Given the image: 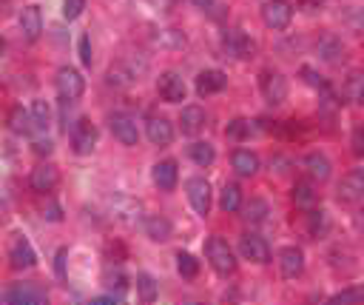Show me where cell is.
Masks as SVG:
<instances>
[{
    "instance_id": "obj_31",
    "label": "cell",
    "mask_w": 364,
    "mask_h": 305,
    "mask_svg": "<svg viewBox=\"0 0 364 305\" xmlns=\"http://www.w3.org/2000/svg\"><path fill=\"white\" fill-rule=\"evenodd\" d=\"M293 203L299 208H311L316 203V191H313V186L308 180H301V182H296V186H293Z\"/></svg>"
},
{
    "instance_id": "obj_17",
    "label": "cell",
    "mask_w": 364,
    "mask_h": 305,
    "mask_svg": "<svg viewBox=\"0 0 364 305\" xmlns=\"http://www.w3.org/2000/svg\"><path fill=\"white\" fill-rule=\"evenodd\" d=\"M279 268H282V277L288 280H296L301 271H305V254H301L299 249H282L279 254Z\"/></svg>"
},
{
    "instance_id": "obj_40",
    "label": "cell",
    "mask_w": 364,
    "mask_h": 305,
    "mask_svg": "<svg viewBox=\"0 0 364 305\" xmlns=\"http://www.w3.org/2000/svg\"><path fill=\"white\" fill-rule=\"evenodd\" d=\"M66 257H69V249H60L57 257H54V271L60 280H66Z\"/></svg>"
},
{
    "instance_id": "obj_21",
    "label": "cell",
    "mask_w": 364,
    "mask_h": 305,
    "mask_svg": "<svg viewBox=\"0 0 364 305\" xmlns=\"http://www.w3.org/2000/svg\"><path fill=\"white\" fill-rule=\"evenodd\" d=\"M9 129H12V134H17V137L35 134V120H32V109L15 106V109H12V114H9Z\"/></svg>"
},
{
    "instance_id": "obj_24",
    "label": "cell",
    "mask_w": 364,
    "mask_h": 305,
    "mask_svg": "<svg viewBox=\"0 0 364 305\" xmlns=\"http://www.w3.org/2000/svg\"><path fill=\"white\" fill-rule=\"evenodd\" d=\"M220 208L225 211V214H233V211L242 208V189L236 186V182H225L222 191H220Z\"/></svg>"
},
{
    "instance_id": "obj_43",
    "label": "cell",
    "mask_w": 364,
    "mask_h": 305,
    "mask_svg": "<svg viewBox=\"0 0 364 305\" xmlns=\"http://www.w3.org/2000/svg\"><path fill=\"white\" fill-rule=\"evenodd\" d=\"M353 151L356 155H364V126H358L353 132Z\"/></svg>"
},
{
    "instance_id": "obj_6",
    "label": "cell",
    "mask_w": 364,
    "mask_h": 305,
    "mask_svg": "<svg viewBox=\"0 0 364 305\" xmlns=\"http://www.w3.org/2000/svg\"><path fill=\"white\" fill-rule=\"evenodd\" d=\"M0 299H3V302H20V305H43V302L49 299V294H46V288H40V286L17 283V286H12Z\"/></svg>"
},
{
    "instance_id": "obj_42",
    "label": "cell",
    "mask_w": 364,
    "mask_h": 305,
    "mask_svg": "<svg viewBox=\"0 0 364 305\" xmlns=\"http://www.w3.org/2000/svg\"><path fill=\"white\" fill-rule=\"evenodd\" d=\"M32 148H35V155H40V157H49L51 151H54V143H51L49 137H46V140L40 137V140H35V146H32Z\"/></svg>"
},
{
    "instance_id": "obj_32",
    "label": "cell",
    "mask_w": 364,
    "mask_h": 305,
    "mask_svg": "<svg viewBox=\"0 0 364 305\" xmlns=\"http://www.w3.org/2000/svg\"><path fill=\"white\" fill-rule=\"evenodd\" d=\"M32 120H35V132H46L51 126V109H49L46 100L32 103Z\"/></svg>"
},
{
    "instance_id": "obj_14",
    "label": "cell",
    "mask_w": 364,
    "mask_h": 305,
    "mask_svg": "<svg viewBox=\"0 0 364 305\" xmlns=\"http://www.w3.org/2000/svg\"><path fill=\"white\" fill-rule=\"evenodd\" d=\"M239 254L245 257V260H251V263H259V265H265L270 260L267 242L262 237H256V234H245V237L239 240Z\"/></svg>"
},
{
    "instance_id": "obj_25",
    "label": "cell",
    "mask_w": 364,
    "mask_h": 305,
    "mask_svg": "<svg viewBox=\"0 0 364 305\" xmlns=\"http://www.w3.org/2000/svg\"><path fill=\"white\" fill-rule=\"evenodd\" d=\"M305 166H308L311 177L319 180V182H324V180L330 177V160H327L324 155H319V151H313V155L305 157Z\"/></svg>"
},
{
    "instance_id": "obj_28",
    "label": "cell",
    "mask_w": 364,
    "mask_h": 305,
    "mask_svg": "<svg viewBox=\"0 0 364 305\" xmlns=\"http://www.w3.org/2000/svg\"><path fill=\"white\" fill-rule=\"evenodd\" d=\"M188 155H191V160L197 163V166H202V169H208L210 163H214L217 160V151H214V146H210V143H194L191 148H188Z\"/></svg>"
},
{
    "instance_id": "obj_3",
    "label": "cell",
    "mask_w": 364,
    "mask_h": 305,
    "mask_svg": "<svg viewBox=\"0 0 364 305\" xmlns=\"http://www.w3.org/2000/svg\"><path fill=\"white\" fill-rule=\"evenodd\" d=\"M262 20H265L267 29H273V32H282V29H288L290 20H293V6L288 0H267L262 6Z\"/></svg>"
},
{
    "instance_id": "obj_9",
    "label": "cell",
    "mask_w": 364,
    "mask_h": 305,
    "mask_svg": "<svg viewBox=\"0 0 364 305\" xmlns=\"http://www.w3.org/2000/svg\"><path fill=\"white\" fill-rule=\"evenodd\" d=\"M185 191H188V200H191V205H194L197 214H199V217H208V211H210V182H208L205 177H191L188 186H185Z\"/></svg>"
},
{
    "instance_id": "obj_41",
    "label": "cell",
    "mask_w": 364,
    "mask_h": 305,
    "mask_svg": "<svg viewBox=\"0 0 364 305\" xmlns=\"http://www.w3.org/2000/svg\"><path fill=\"white\" fill-rule=\"evenodd\" d=\"M80 60H83V66H91V60H94L91 57V38L88 35L80 38Z\"/></svg>"
},
{
    "instance_id": "obj_2",
    "label": "cell",
    "mask_w": 364,
    "mask_h": 305,
    "mask_svg": "<svg viewBox=\"0 0 364 305\" xmlns=\"http://www.w3.org/2000/svg\"><path fill=\"white\" fill-rule=\"evenodd\" d=\"M94 146H97V126L91 123L88 117H80L77 123L72 126V148L77 151L80 157H85V155L94 151Z\"/></svg>"
},
{
    "instance_id": "obj_10",
    "label": "cell",
    "mask_w": 364,
    "mask_h": 305,
    "mask_svg": "<svg viewBox=\"0 0 364 305\" xmlns=\"http://www.w3.org/2000/svg\"><path fill=\"white\" fill-rule=\"evenodd\" d=\"M259 86H262V95H265V100L270 106L285 103V97H288V80L279 72H265L262 80H259Z\"/></svg>"
},
{
    "instance_id": "obj_23",
    "label": "cell",
    "mask_w": 364,
    "mask_h": 305,
    "mask_svg": "<svg viewBox=\"0 0 364 305\" xmlns=\"http://www.w3.org/2000/svg\"><path fill=\"white\" fill-rule=\"evenodd\" d=\"M231 163H233L236 174H242V177H254V174L259 171V157L254 155V151H248V148H239V151H233Z\"/></svg>"
},
{
    "instance_id": "obj_15",
    "label": "cell",
    "mask_w": 364,
    "mask_h": 305,
    "mask_svg": "<svg viewBox=\"0 0 364 305\" xmlns=\"http://www.w3.org/2000/svg\"><path fill=\"white\" fill-rule=\"evenodd\" d=\"M57 180H60L57 169H54V166H49V163H40L38 169H32V177H28V186H32V191H38V194H49V191H54V189H57Z\"/></svg>"
},
{
    "instance_id": "obj_45",
    "label": "cell",
    "mask_w": 364,
    "mask_h": 305,
    "mask_svg": "<svg viewBox=\"0 0 364 305\" xmlns=\"http://www.w3.org/2000/svg\"><path fill=\"white\" fill-rule=\"evenodd\" d=\"M210 3H214V0H194V6H197V9H208Z\"/></svg>"
},
{
    "instance_id": "obj_30",
    "label": "cell",
    "mask_w": 364,
    "mask_h": 305,
    "mask_svg": "<svg viewBox=\"0 0 364 305\" xmlns=\"http://www.w3.org/2000/svg\"><path fill=\"white\" fill-rule=\"evenodd\" d=\"M176 271H179V277H185V280H194L197 274H199V260L188 251H179L176 254Z\"/></svg>"
},
{
    "instance_id": "obj_11",
    "label": "cell",
    "mask_w": 364,
    "mask_h": 305,
    "mask_svg": "<svg viewBox=\"0 0 364 305\" xmlns=\"http://www.w3.org/2000/svg\"><path fill=\"white\" fill-rule=\"evenodd\" d=\"M157 91L165 103H182L185 100V80H182L176 72H163L157 80Z\"/></svg>"
},
{
    "instance_id": "obj_38",
    "label": "cell",
    "mask_w": 364,
    "mask_h": 305,
    "mask_svg": "<svg viewBox=\"0 0 364 305\" xmlns=\"http://www.w3.org/2000/svg\"><path fill=\"white\" fill-rule=\"evenodd\" d=\"M358 299H364V291H361V288H347V291L333 294V302H358Z\"/></svg>"
},
{
    "instance_id": "obj_26",
    "label": "cell",
    "mask_w": 364,
    "mask_h": 305,
    "mask_svg": "<svg viewBox=\"0 0 364 305\" xmlns=\"http://www.w3.org/2000/svg\"><path fill=\"white\" fill-rule=\"evenodd\" d=\"M145 234L154 242H165V240H171V223L165 217H148L145 220Z\"/></svg>"
},
{
    "instance_id": "obj_33",
    "label": "cell",
    "mask_w": 364,
    "mask_h": 305,
    "mask_svg": "<svg viewBox=\"0 0 364 305\" xmlns=\"http://www.w3.org/2000/svg\"><path fill=\"white\" fill-rule=\"evenodd\" d=\"M137 294L142 302H154L157 299V280L151 274H137Z\"/></svg>"
},
{
    "instance_id": "obj_8",
    "label": "cell",
    "mask_w": 364,
    "mask_h": 305,
    "mask_svg": "<svg viewBox=\"0 0 364 305\" xmlns=\"http://www.w3.org/2000/svg\"><path fill=\"white\" fill-rule=\"evenodd\" d=\"M108 126H111V134L123 143V146H137L140 143V129H137V120L131 114H111L108 120Z\"/></svg>"
},
{
    "instance_id": "obj_13",
    "label": "cell",
    "mask_w": 364,
    "mask_h": 305,
    "mask_svg": "<svg viewBox=\"0 0 364 305\" xmlns=\"http://www.w3.org/2000/svg\"><path fill=\"white\" fill-rule=\"evenodd\" d=\"M364 197V169H353L339 182V200L342 203H358Z\"/></svg>"
},
{
    "instance_id": "obj_16",
    "label": "cell",
    "mask_w": 364,
    "mask_h": 305,
    "mask_svg": "<svg viewBox=\"0 0 364 305\" xmlns=\"http://www.w3.org/2000/svg\"><path fill=\"white\" fill-rule=\"evenodd\" d=\"M154 186L160 189V191H174V186H176V180H179V169H176V163L174 160H160L157 166H154Z\"/></svg>"
},
{
    "instance_id": "obj_36",
    "label": "cell",
    "mask_w": 364,
    "mask_h": 305,
    "mask_svg": "<svg viewBox=\"0 0 364 305\" xmlns=\"http://www.w3.org/2000/svg\"><path fill=\"white\" fill-rule=\"evenodd\" d=\"M134 80H137V75H134V72H126L123 66H117V69L108 72V83H111V86H123V88H126V86H131Z\"/></svg>"
},
{
    "instance_id": "obj_4",
    "label": "cell",
    "mask_w": 364,
    "mask_h": 305,
    "mask_svg": "<svg viewBox=\"0 0 364 305\" xmlns=\"http://www.w3.org/2000/svg\"><path fill=\"white\" fill-rule=\"evenodd\" d=\"M222 46H225V54H231L236 60H251L256 54V43L242 32V29H228L222 38Z\"/></svg>"
},
{
    "instance_id": "obj_7",
    "label": "cell",
    "mask_w": 364,
    "mask_h": 305,
    "mask_svg": "<svg viewBox=\"0 0 364 305\" xmlns=\"http://www.w3.org/2000/svg\"><path fill=\"white\" fill-rule=\"evenodd\" d=\"M9 260H12V268L15 271H28L38 265V254L32 249V242H28L23 234H17L9 246Z\"/></svg>"
},
{
    "instance_id": "obj_18",
    "label": "cell",
    "mask_w": 364,
    "mask_h": 305,
    "mask_svg": "<svg viewBox=\"0 0 364 305\" xmlns=\"http://www.w3.org/2000/svg\"><path fill=\"white\" fill-rule=\"evenodd\" d=\"M145 134L154 146H168L174 140V126L168 123L165 117H151L145 123Z\"/></svg>"
},
{
    "instance_id": "obj_29",
    "label": "cell",
    "mask_w": 364,
    "mask_h": 305,
    "mask_svg": "<svg viewBox=\"0 0 364 305\" xmlns=\"http://www.w3.org/2000/svg\"><path fill=\"white\" fill-rule=\"evenodd\" d=\"M267 214H270V205H267V200H262V197H254L248 205H245V214H242V217H245L248 223H265L267 220Z\"/></svg>"
},
{
    "instance_id": "obj_5",
    "label": "cell",
    "mask_w": 364,
    "mask_h": 305,
    "mask_svg": "<svg viewBox=\"0 0 364 305\" xmlns=\"http://www.w3.org/2000/svg\"><path fill=\"white\" fill-rule=\"evenodd\" d=\"M54 83H57V91H60V97H63V100H77V97H83V91H85V77L77 69H72V66L60 69Z\"/></svg>"
},
{
    "instance_id": "obj_35",
    "label": "cell",
    "mask_w": 364,
    "mask_h": 305,
    "mask_svg": "<svg viewBox=\"0 0 364 305\" xmlns=\"http://www.w3.org/2000/svg\"><path fill=\"white\" fill-rule=\"evenodd\" d=\"M327 231V214H324V211L319 208H313V211H308V234L311 237H322Z\"/></svg>"
},
{
    "instance_id": "obj_44",
    "label": "cell",
    "mask_w": 364,
    "mask_h": 305,
    "mask_svg": "<svg viewBox=\"0 0 364 305\" xmlns=\"http://www.w3.org/2000/svg\"><path fill=\"white\" fill-rule=\"evenodd\" d=\"M322 3H324V0H299V6L305 9V12H316Z\"/></svg>"
},
{
    "instance_id": "obj_19",
    "label": "cell",
    "mask_w": 364,
    "mask_h": 305,
    "mask_svg": "<svg viewBox=\"0 0 364 305\" xmlns=\"http://www.w3.org/2000/svg\"><path fill=\"white\" fill-rule=\"evenodd\" d=\"M179 129H182V134H188V137L199 134L205 129V111L199 106H185V109H182V114H179Z\"/></svg>"
},
{
    "instance_id": "obj_34",
    "label": "cell",
    "mask_w": 364,
    "mask_h": 305,
    "mask_svg": "<svg viewBox=\"0 0 364 305\" xmlns=\"http://www.w3.org/2000/svg\"><path fill=\"white\" fill-rule=\"evenodd\" d=\"M251 120H245V117H236V120H231L228 123V129H225V137L228 140H245L248 134H251Z\"/></svg>"
},
{
    "instance_id": "obj_22",
    "label": "cell",
    "mask_w": 364,
    "mask_h": 305,
    "mask_svg": "<svg viewBox=\"0 0 364 305\" xmlns=\"http://www.w3.org/2000/svg\"><path fill=\"white\" fill-rule=\"evenodd\" d=\"M316 52H319L322 60H327V63H339V60L345 57V43H342L336 35H324V38L319 40Z\"/></svg>"
},
{
    "instance_id": "obj_12",
    "label": "cell",
    "mask_w": 364,
    "mask_h": 305,
    "mask_svg": "<svg viewBox=\"0 0 364 305\" xmlns=\"http://www.w3.org/2000/svg\"><path fill=\"white\" fill-rule=\"evenodd\" d=\"M20 32H23V38L28 40V43H35V40H40V35H43V12H40V6H23V12H20Z\"/></svg>"
},
{
    "instance_id": "obj_20",
    "label": "cell",
    "mask_w": 364,
    "mask_h": 305,
    "mask_svg": "<svg viewBox=\"0 0 364 305\" xmlns=\"http://www.w3.org/2000/svg\"><path fill=\"white\" fill-rule=\"evenodd\" d=\"M225 83H228V77H225L220 69H205V72L197 77V91H199L202 97H208V95H217V91H222Z\"/></svg>"
},
{
    "instance_id": "obj_46",
    "label": "cell",
    "mask_w": 364,
    "mask_h": 305,
    "mask_svg": "<svg viewBox=\"0 0 364 305\" xmlns=\"http://www.w3.org/2000/svg\"><path fill=\"white\" fill-rule=\"evenodd\" d=\"M3 49H6V40H3V38H0V57H3Z\"/></svg>"
},
{
    "instance_id": "obj_1",
    "label": "cell",
    "mask_w": 364,
    "mask_h": 305,
    "mask_svg": "<svg viewBox=\"0 0 364 305\" xmlns=\"http://www.w3.org/2000/svg\"><path fill=\"white\" fill-rule=\"evenodd\" d=\"M205 254H208V263L214 265V271L220 274V277H228V274L236 271V257H233L231 246L222 237H210L205 242Z\"/></svg>"
},
{
    "instance_id": "obj_27",
    "label": "cell",
    "mask_w": 364,
    "mask_h": 305,
    "mask_svg": "<svg viewBox=\"0 0 364 305\" xmlns=\"http://www.w3.org/2000/svg\"><path fill=\"white\" fill-rule=\"evenodd\" d=\"M345 97L350 103H361L364 100V72H350L345 80Z\"/></svg>"
},
{
    "instance_id": "obj_39",
    "label": "cell",
    "mask_w": 364,
    "mask_h": 305,
    "mask_svg": "<svg viewBox=\"0 0 364 305\" xmlns=\"http://www.w3.org/2000/svg\"><path fill=\"white\" fill-rule=\"evenodd\" d=\"M301 77H305V83H311V86H316V88H322V91H327V83H324L322 75H316L311 66H301Z\"/></svg>"
},
{
    "instance_id": "obj_37",
    "label": "cell",
    "mask_w": 364,
    "mask_h": 305,
    "mask_svg": "<svg viewBox=\"0 0 364 305\" xmlns=\"http://www.w3.org/2000/svg\"><path fill=\"white\" fill-rule=\"evenodd\" d=\"M85 9V0H63V17L66 20H77Z\"/></svg>"
}]
</instances>
